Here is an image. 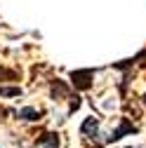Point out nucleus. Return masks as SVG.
<instances>
[{
	"label": "nucleus",
	"instance_id": "nucleus-8",
	"mask_svg": "<svg viewBox=\"0 0 146 148\" xmlns=\"http://www.w3.org/2000/svg\"><path fill=\"white\" fill-rule=\"evenodd\" d=\"M0 78H5V80H19V73L10 71V68H0Z\"/></svg>",
	"mask_w": 146,
	"mask_h": 148
},
{
	"label": "nucleus",
	"instance_id": "nucleus-9",
	"mask_svg": "<svg viewBox=\"0 0 146 148\" xmlns=\"http://www.w3.org/2000/svg\"><path fill=\"white\" fill-rule=\"evenodd\" d=\"M144 103H146V94H144Z\"/></svg>",
	"mask_w": 146,
	"mask_h": 148
},
{
	"label": "nucleus",
	"instance_id": "nucleus-1",
	"mask_svg": "<svg viewBox=\"0 0 146 148\" xmlns=\"http://www.w3.org/2000/svg\"><path fill=\"white\" fill-rule=\"evenodd\" d=\"M92 78H94V71H92V68H83V71H73V73H71L73 87L80 89V92H85V89L92 87Z\"/></svg>",
	"mask_w": 146,
	"mask_h": 148
},
{
	"label": "nucleus",
	"instance_id": "nucleus-7",
	"mask_svg": "<svg viewBox=\"0 0 146 148\" xmlns=\"http://www.w3.org/2000/svg\"><path fill=\"white\" fill-rule=\"evenodd\" d=\"M3 97H21V87H0Z\"/></svg>",
	"mask_w": 146,
	"mask_h": 148
},
{
	"label": "nucleus",
	"instance_id": "nucleus-6",
	"mask_svg": "<svg viewBox=\"0 0 146 148\" xmlns=\"http://www.w3.org/2000/svg\"><path fill=\"white\" fill-rule=\"evenodd\" d=\"M17 118L33 122V120H40V118H43V113H40V110H35V108H21L19 113H17Z\"/></svg>",
	"mask_w": 146,
	"mask_h": 148
},
{
	"label": "nucleus",
	"instance_id": "nucleus-5",
	"mask_svg": "<svg viewBox=\"0 0 146 148\" xmlns=\"http://www.w3.org/2000/svg\"><path fill=\"white\" fill-rule=\"evenodd\" d=\"M68 97V87L61 80H52V99H64Z\"/></svg>",
	"mask_w": 146,
	"mask_h": 148
},
{
	"label": "nucleus",
	"instance_id": "nucleus-2",
	"mask_svg": "<svg viewBox=\"0 0 146 148\" xmlns=\"http://www.w3.org/2000/svg\"><path fill=\"white\" fill-rule=\"evenodd\" d=\"M137 132H139V127H137V125H132L127 118H120V125H118V129H113V132H111V136L106 139V143L120 141L125 134H137Z\"/></svg>",
	"mask_w": 146,
	"mask_h": 148
},
{
	"label": "nucleus",
	"instance_id": "nucleus-10",
	"mask_svg": "<svg viewBox=\"0 0 146 148\" xmlns=\"http://www.w3.org/2000/svg\"><path fill=\"white\" fill-rule=\"evenodd\" d=\"M40 148H43V146H40Z\"/></svg>",
	"mask_w": 146,
	"mask_h": 148
},
{
	"label": "nucleus",
	"instance_id": "nucleus-4",
	"mask_svg": "<svg viewBox=\"0 0 146 148\" xmlns=\"http://www.w3.org/2000/svg\"><path fill=\"white\" fill-rule=\"evenodd\" d=\"M38 146H47V148H59V134H52V132H47V134L38 136Z\"/></svg>",
	"mask_w": 146,
	"mask_h": 148
},
{
	"label": "nucleus",
	"instance_id": "nucleus-3",
	"mask_svg": "<svg viewBox=\"0 0 146 148\" xmlns=\"http://www.w3.org/2000/svg\"><path fill=\"white\" fill-rule=\"evenodd\" d=\"M80 134L85 139H97L99 136V122H97V118H87L80 125Z\"/></svg>",
	"mask_w": 146,
	"mask_h": 148
}]
</instances>
